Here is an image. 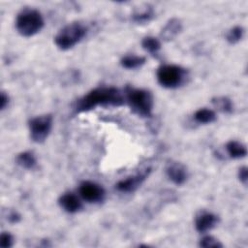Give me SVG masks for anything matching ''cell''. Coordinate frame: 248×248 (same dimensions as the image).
Here are the masks:
<instances>
[{"mask_svg":"<svg viewBox=\"0 0 248 248\" xmlns=\"http://www.w3.org/2000/svg\"><path fill=\"white\" fill-rule=\"evenodd\" d=\"M125 97L122 92L112 86L97 87L78 99L75 106L77 113L84 112L95 108L98 106L120 107L124 104Z\"/></svg>","mask_w":248,"mask_h":248,"instance_id":"1","label":"cell"},{"mask_svg":"<svg viewBox=\"0 0 248 248\" xmlns=\"http://www.w3.org/2000/svg\"><path fill=\"white\" fill-rule=\"evenodd\" d=\"M124 97L134 113L140 117L151 116L153 108V97L149 91L127 86Z\"/></svg>","mask_w":248,"mask_h":248,"instance_id":"2","label":"cell"},{"mask_svg":"<svg viewBox=\"0 0 248 248\" xmlns=\"http://www.w3.org/2000/svg\"><path fill=\"white\" fill-rule=\"evenodd\" d=\"M44 27V18L35 9L25 8L20 11L16 19V28L23 37H32Z\"/></svg>","mask_w":248,"mask_h":248,"instance_id":"3","label":"cell"},{"mask_svg":"<svg viewBox=\"0 0 248 248\" xmlns=\"http://www.w3.org/2000/svg\"><path fill=\"white\" fill-rule=\"evenodd\" d=\"M87 28L80 22L76 21L64 26L54 37L56 46L62 50H67L79 43L86 35Z\"/></svg>","mask_w":248,"mask_h":248,"instance_id":"4","label":"cell"},{"mask_svg":"<svg viewBox=\"0 0 248 248\" xmlns=\"http://www.w3.org/2000/svg\"><path fill=\"white\" fill-rule=\"evenodd\" d=\"M187 78V71L177 65L165 64L157 70V80L166 88H176L184 83Z\"/></svg>","mask_w":248,"mask_h":248,"instance_id":"5","label":"cell"},{"mask_svg":"<svg viewBox=\"0 0 248 248\" xmlns=\"http://www.w3.org/2000/svg\"><path fill=\"white\" fill-rule=\"evenodd\" d=\"M52 122L53 117L51 114H44L31 118L28 124L31 140L37 143L45 141L51 131Z\"/></svg>","mask_w":248,"mask_h":248,"instance_id":"6","label":"cell"},{"mask_svg":"<svg viewBox=\"0 0 248 248\" xmlns=\"http://www.w3.org/2000/svg\"><path fill=\"white\" fill-rule=\"evenodd\" d=\"M79 196L87 202H99L105 198L104 188L93 181H82L78 187Z\"/></svg>","mask_w":248,"mask_h":248,"instance_id":"7","label":"cell"},{"mask_svg":"<svg viewBox=\"0 0 248 248\" xmlns=\"http://www.w3.org/2000/svg\"><path fill=\"white\" fill-rule=\"evenodd\" d=\"M150 171H151V170L149 168L144 169L132 176H129L125 179L118 181V183L116 184L117 190L122 193H131V192L136 191L142 184V182L146 179V177L149 175Z\"/></svg>","mask_w":248,"mask_h":248,"instance_id":"8","label":"cell"},{"mask_svg":"<svg viewBox=\"0 0 248 248\" xmlns=\"http://www.w3.org/2000/svg\"><path fill=\"white\" fill-rule=\"evenodd\" d=\"M218 216L207 211H202L196 216L195 219V228L201 232L204 233L211 229H213L218 223Z\"/></svg>","mask_w":248,"mask_h":248,"instance_id":"9","label":"cell"},{"mask_svg":"<svg viewBox=\"0 0 248 248\" xmlns=\"http://www.w3.org/2000/svg\"><path fill=\"white\" fill-rule=\"evenodd\" d=\"M166 173L170 180L176 185H182L188 177L186 168L178 162L169 163L166 168Z\"/></svg>","mask_w":248,"mask_h":248,"instance_id":"10","label":"cell"},{"mask_svg":"<svg viewBox=\"0 0 248 248\" xmlns=\"http://www.w3.org/2000/svg\"><path fill=\"white\" fill-rule=\"evenodd\" d=\"M58 202L60 206L69 213H76L79 211L82 207V203L78 196H76L73 193H65L63 194L59 200Z\"/></svg>","mask_w":248,"mask_h":248,"instance_id":"11","label":"cell"},{"mask_svg":"<svg viewBox=\"0 0 248 248\" xmlns=\"http://www.w3.org/2000/svg\"><path fill=\"white\" fill-rule=\"evenodd\" d=\"M181 29H182L181 21L178 18L173 17V18H170L163 27L160 36L164 41H170L180 33Z\"/></svg>","mask_w":248,"mask_h":248,"instance_id":"12","label":"cell"},{"mask_svg":"<svg viewBox=\"0 0 248 248\" xmlns=\"http://www.w3.org/2000/svg\"><path fill=\"white\" fill-rule=\"evenodd\" d=\"M226 150L228 155L232 159L243 158L247 155L246 146L237 140H230L226 144Z\"/></svg>","mask_w":248,"mask_h":248,"instance_id":"13","label":"cell"},{"mask_svg":"<svg viewBox=\"0 0 248 248\" xmlns=\"http://www.w3.org/2000/svg\"><path fill=\"white\" fill-rule=\"evenodd\" d=\"M142 48L151 54L153 57L158 58L159 51L161 49V42L155 37H145L141 41Z\"/></svg>","mask_w":248,"mask_h":248,"instance_id":"14","label":"cell"},{"mask_svg":"<svg viewBox=\"0 0 248 248\" xmlns=\"http://www.w3.org/2000/svg\"><path fill=\"white\" fill-rule=\"evenodd\" d=\"M145 60L146 59L144 56L136 55V54H128L121 58L120 64L125 69L133 70V69H137V68L142 66L145 63Z\"/></svg>","mask_w":248,"mask_h":248,"instance_id":"15","label":"cell"},{"mask_svg":"<svg viewBox=\"0 0 248 248\" xmlns=\"http://www.w3.org/2000/svg\"><path fill=\"white\" fill-rule=\"evenodd\" d=\"M154 16V11L151 6L146 5L144 8H140L136 11L133 15V20L137 23H147L149 22Z\"/></svg>","mask_w":248,"mask_h":248,"instance_id":"16","label":"cell"},{"mask_svg":"<svg viewBox=\"0 0 248 248\" xmlns=\"http://www.w3.org/2000/svg\"><path fill=\"white\" fill-rule=\"evenodd\" d=\"M194 118L198 123L201 124H209L212 123L213 121H215L216 119V113L214 110L206 108H202L198 109L195 114H194Z\"/></svg>","mask_w":248,"mask_h":248,"instance_id":"17","label":"cell"},{"mask_svg":"<svg viewBox=\"0 0 248 248\" xmlns=\"http://www.w3.org/2000/svg\"><path fill=\"white\" fill-rule=\"evenodd\" d=\"M16 161L17 165H19L21 168L26 170H31L36 165V158L35 155L30 151H24L19 154H17Z\"/></svg>","mask_w":248,"mask_h":248,"instance_id":"18","label":"cell"},{"mask_svg":"<svg viewBox=\"0 0 248 248\" xmlns=\"http://www.w3.org/2000/svg\"><path fill=\"white\" fill-rule=\"evenodd\" d=\"M212 104L216 108L225 113H231L233 108L232 101L227 97H215L212 99Z\"/></svg>","mask_w":248,"mask_h":248,"instance_id":"19","label":"cell"},{"mask_svg":"<svg viewBox=\"0 0 248 248\" xmlns=\"http://www.w3.org/2000/svg\"><path fill=\"white\" fill-rule=\"evenodd\" d=\"M244 35V29L241 26H234L226 35V40L230 44H236L238 43Z\"/></svg>","mask_w":248,"mask_h":248,"instance_id":"20","label":"cell"},{"mask_svg":"<svg viewBox=\"0 0 248 248\" xmlns=\"http://www.w3.org/2000/svg\"><path fill=\"white\" fill-rule=\"evenodd\" d=\"M199 245L201 247H205V248H219V247H223V244L218 239H216L215 237H213L211 235L203 236L200 240Z\"/></svg>","mask_w":248,"mask_h":248,"instance_id":"21","label":"cell"},{"mask_svg":"<svg viewBox=\"0 0 248 248\" xmlns=\"http://www.w3.org/2000/svg\"><path fill=\"white\" fill-rule=\"evenodd\" d=\"M13 243H14V237L10 232H4L1 233L0 246L2 248H10L13 246Z\"/></svg>","mask_w":248,"mask_h":248,"instance_id":"22","label":"cell"},{"mask_svg":"<svg viewBox=\"0 0 248 248\" xmlns=\"http://www.w3.org/2000/svg\"><path fill=\"white\" fill-rule=\"evenodd\" d=\"M248 177V170L246 167H241L238 170V178L240 180V182H242L244 185H246L247 183V178Z\"/></svg>","mask_w":248,"mask_h":248,"instance_id":"23","label":"cell"},{"mask_svg":"<svg viewBox=\"0 0 248 248\" xmlns=\"http://www.w3.org/2000/svg\"><path fill=\"white\" fill-rule=\"evenodd\" d=\"M9 104V96L5 92H1L0 96V108L1 109H4Z\"/></svg>","mask_w":248,"mask_h":248,"instance_id":"24","label":"cell"},{"mask_svg":"<svg viewBox=\"0 0 248 248\" xmlns=\"http://www.w3.org/2000/svg\"><path fill=\"white\" fill-rule=\"evenodd\" d=\"M20 219V216L19 214L16 212V211H12L9 215H8V220L11 222V223H17Z\"/></svg>","mask_w":248,"mask_h":248,"instance_id":"25","label":"cell"}]
</instances>
